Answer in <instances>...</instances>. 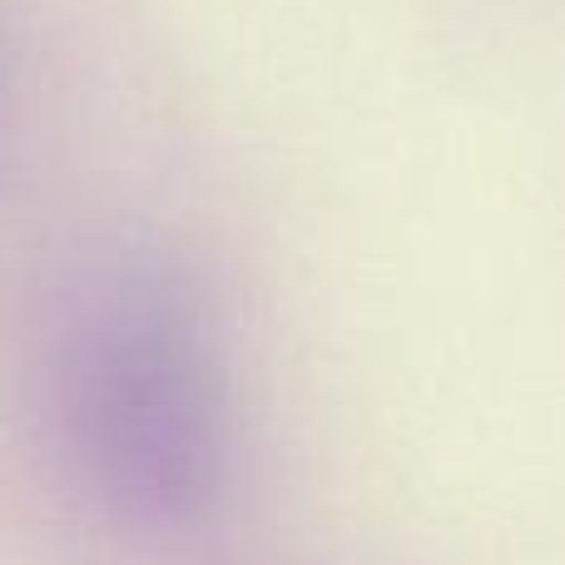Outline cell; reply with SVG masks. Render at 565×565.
I'll return each mask as SVG.
<instances>
[{"mask_svg":"<svg viewBox=\"0 0 565 565\" xmlns=\"http://www.w3.org/2000/svg\"><path fill=\"white\" fill-rule=\"evenodd\" d=\"M40 427L65 487L109 526L189 536L238 471V372L214 288L149 234H99L50 278Z\"/></svg>","mask_w":565,"mask_h":565,"instance_id":"1","label":"cell"}]
</instances>
